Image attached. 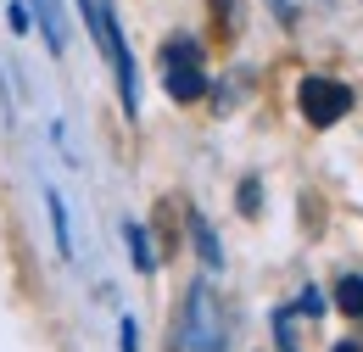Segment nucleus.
<instances>
[{
    "label": "nucleus",
    "instance_id": "obj_1",
    "mask_svg": "<svg viewBox=\"0 0 363 352\" xmlns=\"http://www.w3.org/2000/svg\"><path fill=\"white\" fill-rule=\"evenodd\" d=\"M79 11H84V28H90L101 62H106V67H112V79H118V106H123V118L135 123V118H140V73H135L129 34H123V23H118L112 0H79Z\"/></svg>",
    "mask_w": 363,
    "mask_h": 352
},
{
    "label": "nucleus",
    "instance_id": "obj_2",
    "mask_svg": "<svg viewBox=\"0 0 363 352\" xmlns=\"http://www.w3.org/2000/svg\"><path fill=\"white\" fill-rule=\"evenodd\" d=\"M184 352H229V330H224V302L213 280H196L184 297Z\"/></svg>",
    "mask_w": 363,
    "mask_h": 352
},
{
    "label": "nucleus",
    "instance_id": "obj_3",
    "mask_svg": "<svg viewBox=\"0 0 363 352\" xmlns=\"http://www.w3.org/2000/svg\"><path fill=\"white\" fill-rule=\"evenodd\" d=\"M162 89L179 101V106H190V101H201L207 95V56H201V45L196 40H168L162 45Z\"/></svg>",
    "mask_w": 363,
    "mask_h": 352
},
{
    "label": "nucleus",
    "instance_id": "obj_4",
    "mask_svg": "<svg viewBox=\"0 0 363 352\" xmlns=\"http://www.w3.org/2000/svg\"><path fill=\"white\" fill-rule=\"evenodd\" d=\"M352 106H358L352 84H341V79H330V73H308V79L296 84V112H302L313 129H335Z\"/></svg>",
    "mask_w": 363,
    "mask_h": 352
},
{
    "label": "nucleus",
    "instance_id": "obj_5",
    "mask_svg": "<svg viewBox=\"0 0 363 352\" xmlns=\"http://www.w3.org/2000/svg\"><path fill=\"white\" fill-rule=\"evenodd\" d=\"M190 241H196V258H201L207 274H218V268H224V246H218V235H213L207 213H190Z\"/></svg>",
    "mask_w": 363,
    "mask_h": 352
},
{
    "label": "nucleus",
    "instance_id": "obj_6",
    "mask_svg": "<svg viewBox=\"0 0 363 352\" xmlns=\"http://www.w3.org/2000/svg\"><path fill=\"white\" fill-rule=\"evenodd\" d=\"M28 6H34L40 28H45V45H50V56H62V50H67V28H62V0H28Z\"/></svg>",
    "mask_w": 363,
    "mask_h": 352
},
{
    "label": "nucleus",
    "instance_id": "obj_7",
    "mask_svg": "<svg viewBox=\"0 0 363 352\" xmlns=\"http://www.w3.org/2000/svg\"><path fill=\"white\" fill-rule=\"evenodd\" d=\"M45 213H50V229H56V252L73 263V252H79V246H73V224H67V207H62V196H56L50 185H45Z\"/></svg>",
    "mask_w": 363,
    "mask_h": 352
},
{
    "label": "nucleus",
    "instance_id": "obj_8",
    "mask_svg": "<svg viewBox=\"0 0 363 352\" xmlns=\"http://www.w3.org/2000/svg\"><path fill=\"white\" fill-rule=\"evenodd\" d=\"M123 241H129V258H135V268L140 274H151L157 268V252H151V235H145V224H123Z\"/></svg>",
    "mask_w": 363,
    "mask_h": 352
},
{
    "label": "nucleus",
    "instance_id": "obj_9",
    "mask_svg": "<svg viewBox=\"0 0 363 352\" xmlns=\"http://www.w3.org/2000/svg\"><path fill=\"white\" fill-rule=\"evenodd\" d=\"M335 308L347 319H363V274H341L335 280Z\"/></svg>",
    "mask_w": 363,
    "mask_h": 352
},
{
    "label": "nucleus",
    "instance_id": "obj_10",
    "mask_svg": "<svg viewBox=\"0 0 363 352\" xmlns=\"http://www.w3.org/2000/svg\"><path fill=\"white\" fill-rule=\"evenodd\" d=\"M296 308H274V347L279 352H302V336H296Z\"/></svg>",
    "mask_w": 363,
    "mask_h": 352
},
{
    "label": "nucleus",
    "instance_id": "obj_11",
    "mask_svg": "<svg viewBox=\"0 0 363 352\" xmlns=\"http://www.w3.org/2000/svg\"><path fill=\"white\" fill-rule=\"evenodd\" d=\"M6 23H11V34H28L40 17H34V6H28V0H11V6H6Z\"/></svg>",
    "mask_w": 363,
    "mask_h": 352
},
{
    "label": "nucleus",
    "instance_id": "obj_12",
    "mask_svg": "<svg viewBox=\"0 0 363 352\" xmlns=\"http://www.w3.org/2000/svg\"><path fill=\"white\" fill-rule=\"evenodd\" d=\"M240 213H257V179L240 185Z\"/></svg>",
    "mask_w": 363,
    "mask_h": 352
},
{
    "label": "nucleus",
    "instance_id": "obj_13",
    "mask_svg": "<svg viewBox=\"0 0 363 352\" xmlns=\"http://www.w3.org/2000/svg\"><path fill=\"white\" fill-rule=\"evenodd\" d=\"M330 352H363V341H335Z\"/></svg>",
    "mask_w": 363,
    "mask_h": 352
}]
</instances>
